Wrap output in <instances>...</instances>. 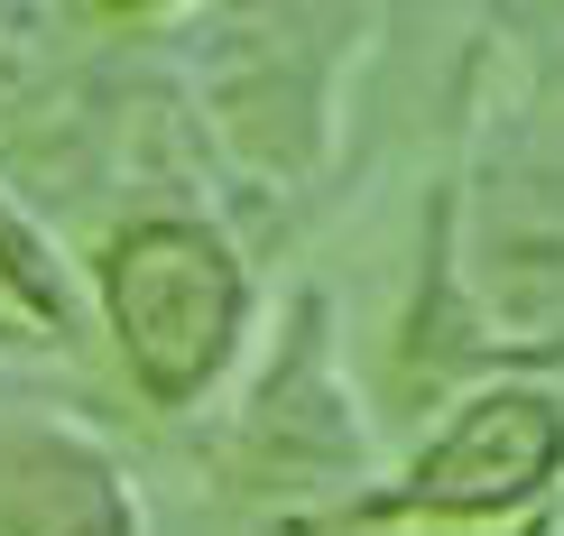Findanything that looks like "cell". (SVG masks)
<instances>
[{"label": "cell", "instance_id": "cell-1", "mask_svg": "<svg viewBox=\"0 0 564 536\" xmlns=\"http://www.w3.org/2000/svg\"><path fill=\"white\" fill-rule=\"evenodd\" d=\"M84 315L149 426H204L269 342L250 241L204 195H139L75 250Z\"/></svg>", "mask_w": 564, "mask_h": 536}, {"label": "cell", "instance_id": "cell-2", "mask_svg": "<svg viewBox=\"0 0 564 536\" xmlns=\"http://www.w3.org/2000/svg\"><path fill=\"white\" fill-rule=\"evenodd\" d=\"M195 462L250 536H324L361 491H380L389 445L343 370L334 287L324 277L288 287L250 380L195 426Z\"/></svg>", "mask_w": 564, "mask_h": 536}, {"label": "cell", "instance_id": "cell-3", "mask_svg": "<svg viewBox=\"0 0 564 536\" xmlns=\"http://www.w3.org/2000/svg\"><path fill=\"white\" fill-rule=\"evenodd\" d=\"M370 10H214L195 19V121L278 222L334 176L343 84L370 56Z\"/></svg>", "mask_w": 564, "mask_h": 536}, {"label": "cell", "instance_id": "cell-4", "mask_svg": "<svg viewBox=\"0 0 564 536\" xmlns=\"http://www.w3.org/2000/svg\"><path fill=\"white\" fill-rule=\"evenodd\" d=\"M444 185L490 333L519 370H564V65L473 92V139Z\"/></svg>", "mask_w": 564, "mask_h": 536}, {"label": "cell", "instance_id": "cell-5", "mask_svg": "<svg viewBox=\"0 0 564 536\" xmlns=\"http://www.w3.org/2000/svg\"><path fill=\"white\" fill-rule=\"evenodd\" d=\"M564 518V380L509 370L389 453L380 491H361L324 536H528Z\"/></svg>", "mask_w": 564, "mask_h": 536}, {"label": "cell", "instance_id": "cell-6", "mask_svg": "<svg viewBox=\"0 0 564 536\" xmlns=\"http://www.w3.org/2000/svg\"><path fill=\"white\" fill-rule=\"evenodd\" d=\"M0 536H149V500L84 416H10L0 426Z\"/></svg>", "mask_w": 564, "mask_h": 536}, {"label": "cell", "instance_id": "cell-7", "mask_svg": "<svg viewBox=\"0 0 564 536\" xmlns=\"http://www.w3.org/2000/svg\"><path fill=\"white\" fill-rule=\"evenodd\" d=\"M29 352H46V342H37L19 315H0V361H29Z\"/></svg>", "mask_w": 564, "mask_h": 536}]
</instances>
